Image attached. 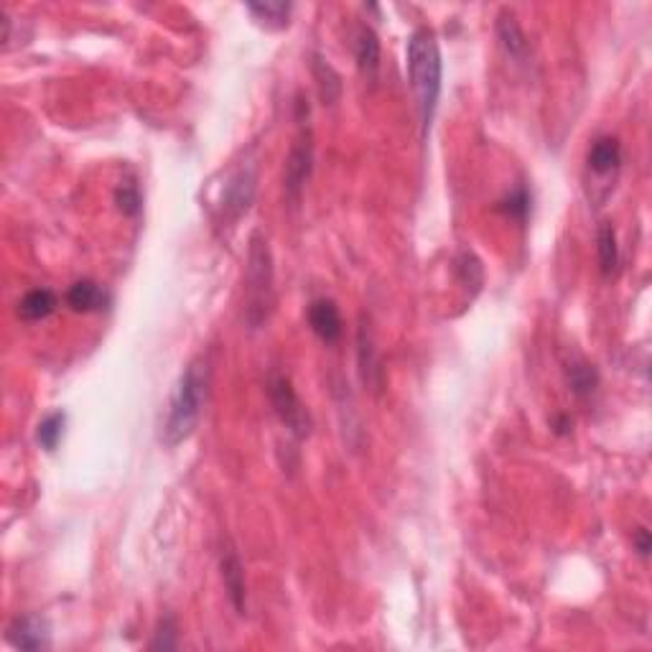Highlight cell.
Returning <instances> with one entry per match:
<instances>
[{
    "label": "cell",
    "mask_w": 652,
    "mask_h": 652,
    "mask_svg": "<svg viewBox=\"0 0 652 652\" xmlns=\"http://www.w3.org/2000/svg\"><path fill=\"white\" fill-rule=\"evenodd\" d=\"M497 209L502 212V214H508L512 220H526L527 212H530V191L526 187H517V189H512L509 194H505L500 202H497Z\"/></svg>",
    "instance_id": "obj_22"
},
{
    "label": "cell",
    "mask_w": 652,
    "mask_h": 652,
    "mask_svg": "<svg viewBox=\"0 0 652 652\" xmlns=\"http://www.w3.org/2000/svg\"><path fill=\"white\" fill-rule=\"evenodd\" d=\"M115 204L117 209L126 214V217H138L141 209H143V196H141V189L133 178L123 181L117 189H115Z\"/></svg>",
    "instance_id": "obj_21"
},
{
    "label": "cell",
    "mask_w": 652,
    "mask_h": 652,
    "mask_svg": "<svg viewBox=\"0 0 652 652\" xmlns=\"http://www.w3.org/2000/svg\"><path fill=\"white\" fill-rule=\"evenodd\" d=\"M54 309H57V296L48 288H33L18 301V317L23 321H41L51 317Z\"/></svg>",
    "instance_id": "obj_13"
},
{
    "label": "cell",
    "mask_w": 652,
    "mask_h": 652,
    "mask_svg": "<svg viewBox=\"0 0 652 652\" xmlns=\"http://www.w3.org/2000/svg\"><path fill=\"white\" fill-rule=\"evenodd\" d=\"M566 378H569V387L576 398H589L591 393L599 387V372L596 367L584 362V360H573L571 365L566 367Z\"/></svg>",
    "instance_id": "obj_15"
},
{
    "label": "cell",
    "mask_w": 652,
    "mask_h": 652,
    "mask_svg": "<svg viewBox=\"0 0 652 652\" xmlns=\"http://www.w3.org/2000/svg\"><path fill=\"white\" fill-rule=\"evenodd\" d=\"M248 11H250L260 23H265V26L286 29L293 5H291V3H283V0H265V3H248Z\"/></svg>",
    "instance_id": "obj_16"
},
{
    "label": "cell",
    "mask_w": 652,
    "mask_h": 652,
    "mask_svg": "<svg viewBox=\"0 0 652 652\" xmlns=\"http://www.w3.org/2000/svg\"><path fill=\"white\" fill-rule=\"evenodd\" d=\"M587 163H589L591 174H596V176L617 174V171H620V163H622L620 141H617V138H612V135L596 138L589 148Z\"/></svg>",
    "instance_id": "obj_11"
},
{
    "label": "cell",
    "mask_w": 652,
    "mask_h": 652,
    "mask_svg": "<svg viewBox=\"0 0 652 652\" xmlns=\"http://www.w3.org/2000/svg\"><path fill=\"white\" fill-rule=\"evenodd\" d=\"M497 36H500L502 47H505V51H508L512 59H523L527 54L526 33L520 29V23L515 21V16L508 13V11L497 21Z\"/></svg>",
    "instance_id": "obj_14"
},
{
    "label": "cell",
    "mask_w": 652,
    "mask_h": 652,
    "mask_svg": "<svg viewBox=\"0 0 652 652\" xmlns=\"http://www.w3.org/2000/svg\"><path fill=\"white\" fill-rule=\"evenodd\" d=\"M309 324H311V332L326 344H335L342 336V314L332 299H317L309 306Z\"/></svg>",
    "instance_id": "obj_8"
},
{
    "label": "cell",
    "mask_w": 652,
    "mask_h": 652,
    "mask_svg": "<svg viewBox=\"0 0 652 652\" xmlns=\"http://www.w3.org/2000/svg\"><path fill=\"white\" fill-rule=\"evenodd\" d=\"M220 571H222L224 589L227 596L235 606L238 614H245V571H242V561H239L238 551H224L222 561H220Z\"/></svg>",
    "instance_id": "obj_12"
},
{
    "label": "cell",
    "mask_w": 652,
    "mask_h": 652,
    "mask_svg": "<svg viewBox=\"0 0 652 652\" xmlns=\"http://www.w3.org/2000/svg\"><path fill=\"white\" fill-rule=\"evenodd\" d=\"M176 648V624L174 620H163L159 624L156 639L151 642V650H174Z\"/></svg>",
    "instance_id": "obj_23"
},
{
    "label": "cell",
    "mask_w": 652,
    "mask_h": 652,
    "mask_svg": "<svg viewBox=\"0 0 652 652\" xmlns=\"http://www.w3.org/2000/svg\"><path fill=\"white\" fill-rule=\"evenodd\" d=\"M408 80L413 87L421 127L429 133L441 95V51L430 29H415L408 39Z\"/></svg>",
    "instance_id": "obj_2"
},
{
    "label": "cell",
    "mask_w": 652,
    "mask_h": 652,
    "mask_svg": "<svg viewBox=\"0 0 652 652\" xmlns=\"http://www.w3.org/2000/svg\"><path fill=\"white\" fill-rule=\"evenodd\" d=\"M273 309V255L263 232H255L248 250L245 275V321L250 329L263 326Z\"/></svg>",
    "instance_id": "obj_3"
},
{
    "label": "cell",
    "mask_w": 652,
    "mask_h": 652,
    "mask_svg": "<svg viewBox=\"0 0 652 652\" xmlns=\"http://www.w3.org/2000/svg\"><path fill=\"white\" fill-rule=\"evenodd\" d=\"M209 393V362L207 357H196L189 367L181 372V378L176 382L174 396H171V405H169V415L163 423V444L178 446L187 441L199 418L204 411Z\"/></svg>",
    "instance_id": "obj_1"
},
{
    "label": "cell",
    "mask_w": 652,
    "mask_h": 652,
    "mask_svg": "<svg viewBox=\"0 0 652 652\" xmlns=\"http://www.w3.org/2000/svg\"><path fill=\"white\" fill-rule=\"evenodd\" d=\"M454 271H456V278L464 288H472V291H479L482 283H484V268L479 263V257L469 250H462L456 255L454 260Z\"/></svg>",
    "instance_id": "obj_19"
},
{
    "label": "cell",
    "mask_w": 652,
    "mask_h": 652,
    "mask_svg": "<svg viewBox=\"0 0 652 652\" xmlns=\"http://www.w3.org/2000/svg\"><path fill=\"white\" fill-rule=\"evenodd\" d=\"M306 123H309V115L299 120V135L291 145L286 161V196L293 204L301 202V191L314 169V145H311V130Z\"/></svg>",
    "instance_id": "obj_5"
},
{
    "label": "cell",
    "mask_w": 652,
    "mask_h": 652,
    "mask_svg": "<svg viewBox=\"0 0 652 652\" xmlns=\"http://www.w3.org/2000/svg\"><path fill=\"white\" fill-rule=\"evenodd\" d=\"M632 545H635L637 556H639V558L650 556V551H652L650 530H648V527H639L635 535H632Z\"/></svg>",
    "instance_id": "obj_24"
},
{
    "label": "cell",
    "mask_w": 652,
    "mask_h": 652,
    "mask_svg": "<svg viewBox=\"0 0 652 652\" xmlns=\"http://www.w3.org/2000/svg\"><path fill=\"white\" fill-rule=\"evenodd\" d=\"M255 181H257V176H255L253 163L239 166L238 171L230 176L222 194V209L227 220H238L250 209L255 199Z\"/></svg>",
    "instance_id": "obj_6"
},
{
    "label": "cell",
    "mask_w": 652,
    "mask_h": 652,
    "mask_svg": "<svg viewBox=\"0 0 652 652\" xmlns=\"http://www.w3.org/2000/svg\"><path fill=\"white\" fill-rule=\"evenodd\" d=\"M268 396H271L273 411L281 418L296 439H306L311 433V415L303 408L301 398L293 390V382L286 375H273L268 380Z\"/></svg>",
    "instance_id": "obj_4"
},
{
    "label": "cell",
    "mask_w": 652,
    "mask_h": 652,
    "mask_svg": "<svg viewBox=\"0 0 652 652\" xmlns=\"http://www.w3.org/2000/svg\"><path fill=\"white\" fill-rule=\"evenodd\" d=\"M64 426H66V415L62 411H57V413H48L41 423H39V429H36V441L41 448H47V451H54L59 441H62L64 436Z\"/></svg>",
    "instance_id": "obj_20"
},
{
    "label": "cell",
    "mask_w": 652,
    "mask_h": 652,
    "mask_svg": "<svg viewBox=\"0 0 652 652\" xmlns=\"http://www.w3.org/2000/svg\"><path fill=\"white\" fill-rule=\"evenodd\" d=\"M311 69H314V77H317V87H318V95H321V100H324L326 105L336 102L339 95H342V82H339V74H336L335 69L324 62L318 54L314 57Z\"/></svg>",
    "instance_id": "obj_18"
},
{
    "label": "cell",
    "mask_w": 652,
    "mask_h": 652,
    "mask_svg": "<svg viewBox=\"0 0 652 652\" xmlns=\"http://www.w3.org/2000/svg\"><path fill=\"white\" fill-rule=\"evenodd\" d=\"M596 250H599V268L604 275L617 271V263H620V248H617V232L609 222L599 227V235H596Z\"/></svg>",
    "instance_id": "obj_17"
},
{
    "label": "cell",
    "mask_w": 652,
    "mask_h": 652,
    "mask_svg": "<svg viewBox=\"0 0 652 652\" xmlns=\"http://www.w3.org/2000/svg\"><path fill=\"white\" fill-rule=\"evenodd\" d=\"M8 642L18 650H44V648H48L47 620H41L36 614L18 617L8 627Z\"/></svg>",
    "instance_id": "obj_7"
},
{
    "label": "cell",
    "mask_w": 652,
    "mask_h": 652,
    "mask_svg": "<svg viewBox=\"0 0 652 652\" xmlns=\"http://www.w3.org/2000/svg\"><path fill=\"white\" fill-rule=\"evenodd\" d=\"M354 62L367 82L378 80L380 72V41L369 26H362L354 36Z\"/></svg>",
    "instance_id": "obj_10"
},
{
    "label": "cell",
    "mask_w": 652,
    "mask_h": 652,
    "mask_svg": "<svg viewBox=\"0 0 652 652\" xmlns=\"http://www.w3.org/2000/svg\"><path fill=\"white\" fill-rule=\"evenodd\" d=\"M553 429H556V433H569V429H571V421L566 418V415H558V418H553Z\"/></svg>",
    "instance_id": "obj_25"
},
{
    "label": "cell",
    "mask_w": 652,
    "mask_h": 652,
    "mask_svg": "<svg viewBox=\"0 0 652 652\" xmlns=\"http://www.w3.org/2000/svg\"><path fill=\"white\" fill-rule=\"evenodd\" d=\"M110 303V293L95 281H77L74 286L66 291V306L77 314H95L105 311Z\"/></svg>",
    "instance_id": "obj_9"
}]
</instances>
